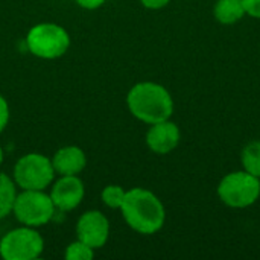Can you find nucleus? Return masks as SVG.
Masks as SVG:
<instances>
[{
    "instance_id": "12",
    "label": "nucleus",
    "mask_w": 260,
    "mask_h": 260,
    "mask_svg": "<svg viewBox=\"0 0 260 260\" xmlns=\"http://www.w3.org/2000/svg\"><path fill=\"white\" fill-rule=\"evenodd\" d=\"M247 15L242 0H216L213 5V17L219 24L232 26Z\"/></svg>"
},
{
    "instance_id": "6",
    "label": "nucleus",
    "mask_w": 260,
    "mask_h": 260,
    "mask_svg": "<svg viewBox=\"0 0 260 260\" xmlns=\"http://www.w3.org/2000/svg\"><path fill=\"white\" fill-rule=\"evenodd\" d=\"M55 210L50 195L44 190H23L17 193L12 213L21 225L38 229L52 221Z\"/></svg>"
},
{
    "instance_id": "16",
    "label": "nucleus",
    "mask_w": 260,
    "mask_h": 260,
    "mask_svg": "<svg viewBox=\"0 0 260 260\" xmlns=\"http://www.w3.org/2000/svg\"><path fill=\"white\" fill-rule=\"evenodd\" d=\"M64 257L67 260H91L94 257V250L82 241L76 239L75 242L67 245Z\"/></svg>"
},
{
    "instance_id": "9",
    "label": "nucleus",
    "mask_w": 260,
    "mask_h": 260,
    "mask_svg": "<svg viewBox=\"0 0 260 260\" xmlns=\"http://www.w3.org/2000/svg\"><path fill=\"white\" fill-rule=\"evenodd\" d=\"M145 142L151 152L157 155H168L174 152L181 142L180 126L171 119L152 123L146 131Z\"/></svg>"
},
{
    "instance_id": "17",
    "label": "nucleus",
    "mask_w": 260,
    "mask_h": 260,
    "mask_svg": "<svg viewBox=\"0 0 260 260\" xmlns=\"http://www.w3.org/2000/svg\"><path fill=\"white\" fill-rule=\"evenodd\" d=\"M9 117H11V111H9V104L8 101L0 94V134L5 131V128L9 123Z\"/></svg>"
},
{
    "instance_id": "10",
    "label": "nucleus",
    "mask_w": 260,
    "mask_h": 260,
    "mask_svg": "<svg viewBox=\"0 0 260 260\" xmlns=\"http://www.w3.org/2000/svg\"><path fill=\"white\" fill-rule=\"evenodd\" d=\"M50 198L56 210L72 212L85 197V186L78 175H61V178L52 186Z\"/></svg>"
},
{
    "instance_id": "5",
    "label": "nucleus",
    "mask_w": 260,
    "mask_h": 260,
    "mask_svg": "<svg viewBox=\"0 0 260 260\" xmlns=\"http://www.w3.org/2000/svg\"><path fill=\"white\" fill-rule=\"evenodd\" d=\"M55 175L52 158L38 152L20 157L12 171V180L21 190H46L53 183Z\"/></svg>"
},
{
    "instance_id": "11",
    "label": "nucleus",
    "mask_w": 260,
    "mask_h": 260,
    "mask_svg": "<svg viewBox=\"0 0 260 260\" xmlns=\"http://www.w3.org/2000/svg\"><path fill=\"white\" fill-rule=\"evenodd\" d=\"M52 165L58 175H79L87 166V155L82 148L67 145L53 154Z\"/></svg>"
},
{
    "instance_id": "13",
    "label": "nucleus",
    "mask_w": 260,
    "mask_h": 260,
    "mask_svg": "<svg viewBox=\"0 0 260 260\" xmlns=\"http://www.w3.org/2000/svg\"><path fill=\"white\" fill-rule=\"evenodd\" d=\"M17 198V184L12 177L0 172V219L9 216Z\"/></svg>"
},
{
    "instance_id": "21",
    "label": "nucleus",
    "mask_w": 260,
    "mask_h": 260,
    "mask_svg": "<svg viewBox=\"0 0 260 260\" xmlns=\"http://www.w3.org/2000/svg\"><path fill=\"white\" fill-rule=\"evenodd\" d=\"M3 158H5V155H3V149H2V146H0V166H2V163H3Z\"/></svg>"
},
{
    "instance_id": "2",
    "label": "nucleus",
    "mask_w": 260,
    "mask_h": 260,
    "mask_svg": "<svg viewBox=\"0 0 260 260\" xmlns=\"http://www.w3.org/2000/svg\"><path fill=\"white\" fill-rule=\"evenodd\" d=\"M126 107L133 117L146 125L171 119L175 108L169 90L152 81H143L133 85L126 94Z\"/></svg>"
},
{
    "instance_id": "1",
    "label": "nucleus",
    "mask_w": 260,
    "mask_h": 260,
    "mask_svg": "<svg viewBox=\"0 0 260 260\" xmlns=\"http://www.w3.org/2000/svg\"><path fill=\"white\" fill-rule=\"evenodd\" d=\"M120 213L126 225L139 235L158 233L166 222V209L161 200L145 187L126 190Z\"/></svg>"
},
{
    "instance_id": "3",
    "label": "nucleus",
    "mask_w": 260,
    "mask_h": 260,
    "mask_svg": "<svg viewBox=\"0 0 260 260\" xmlns=\"http://www.w3.org/2000/svg\"><path fill=\"white\" fill-rule=\"evenodd\" d=\"M219 201L230 209H248L260 198V178L241 169L224 175L216 187Z\"/></svg>"
},
{
    "instance_id": "8",
    "label": "nucleus",
    "mask_w": 260,
    "mask_h": 260,
    "mask_svg": "<svg viewBox=\"0 0 260 260\" xmlns=\"http://www.w3.org/2000/svg\"><path fill=\"white\" fill-rule=\"evenodd\" d=\"M76 236L93 250L102 248L110 238V221L98 210L82 213L76 222Z\"/></svg>"
},
{
    "instance_id": "14",
    "label": "nucleus",
    "mask_w": 260,
    "mask_h": 260,
    "mask_svg": "<svg viewBox=\"0 0 260 260\" xmlns=\"http://www.w3.org/2000/svg\"><path fill=\"white\" fill-rule=\"evenodd\" d=\"M242 169L260 178V140L248 142L241 151Z\"/></svg>"
},
{
    "instance_id": "20",
    "label": "nucleus",
    "mask_w": 260,
    "mask_h": 260,
    "mask_svg": "<svg viewBox=\"0 0 260 260\" xmlns=\"http://www.w3.org/2000/svg\"><path fill=\"white\" fill-rule=\"evenodd\" d=\"M107 0H76V3L82 8V9H88V11H94L98 8H101Z\"/></svg>"
},
{
    "instance_id": "15",
    "label": "nucleus",
    "mask_w": 260,
    "mask_h": 260,
    "mask_svg": "<svg viewBox=\"0 0 260 260\" xmlns=\"http://www.w3.org/2000/svg\"><path fill=\"white\" fill-rule=\"evenodd\" d=\"M125 195H126V190L122 186H119V184H108V186L104 187V190L101 193V200H102V203L108 209L120 210L122 203L125 200Z\"/></svg>"
},
{
    "instance_id": "4",
    "label": "nucleus",
    "mask_w": 260,
    "mask_h": 260,
    "mask_svg": "<svg viewBox=\"0 0 260 260\" xmlns=\"http://www.w3.org/2000/svg\"><path fill=\"white\" fill-rule=\"evenodd\" d=\"M69 32L56 23H38L26 35L27 50L40 59H58L70 47Z\"/></svg>"
},
{
    "instance_id": "19",
    "label": "nucleus",
    "mask_w": 260,
    "mask_h": 260,
    "mask_svg": "<svg viewBox=\"0 0 260 260\" xmlns=\"http://www.w3.org/2000/svg\"><path fill=\"white\" fill-rule=\"evenodd\" d=\"M172 0H140L142 6L146 8V9H151V11H158V9H163L166 8Z\"/></svg>"
},
{
    "instance_id": "18",
    "label": "nucleus",
    "mask_w": 260,
    "mask_h": 260,
    "mask_svg": "<svg viewBox=\"0 0 260 260\" xmlns=\"http://www.w3.org/2000/svg\"><path fill=\"white\" fill-rule=\"evenodd\" d=\"M247 15L260 20V0H242Z\"/></svg>"
},
{
    "instance_id": "7",
    "label": "nucleus",
    "mask_w": 260,
    "mask_h": 260,
    "mask_svg": "<svg viewBox=\"0 0 260 260\" xmlns=\"http://www.w3.org/2000/svg\"><path fill=\"white\" fill-rule=\"evenodd\" d=\"M44 251L43 236L37 229L21 225L9 230L0 239V257L3 260H34Z\"/></svg>"
}]
</instances>
